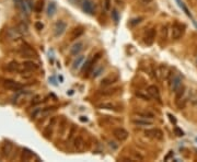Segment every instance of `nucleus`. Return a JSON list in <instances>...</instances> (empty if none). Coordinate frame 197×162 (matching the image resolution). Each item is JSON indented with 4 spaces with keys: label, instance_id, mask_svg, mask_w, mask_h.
Returning a JSON list of instances; mask_svg holds the SVG:
<instances>
[{
    "label": "nucleus",
    "instance_id": "nucleus-1",
    "mask_svg": "<svg viewBox=\"0 0 197 162\" xmlns=\"http://www.w3.org/2000/svg\"><path fill=\"white\" fill-rule=\"evenodd\" d=\"M168 83H169V88H170L171 91L175 92L176 90L179 89L180 87L182 86V78L180 75L177 73H173L171 72V75L168 78Z\"/></svg>",
    "mask_w": 197,
    "mask_h": 162
},
{
    "label": "nucleus",
    "instance_id": "nucleus-2",
    "mask_svg": "<svg viewBox=\"0 0 197 162\" xmlns=\"http://www.w3.org/2000/svg\"><path fill=\"white\" fill-rule=\"evenodd\" d=\"M171 72L172 71L170 70V68L166 65H160L155 69V76H157L158 80L160 81H163V80L168 81V78L171 75Z\"/></svg>",
    "mask_w": 197,
    "mask_h": 162
},
{
    "label": "nucleus",
    "instance_id": "nucleus-3",
    "mask_svg": "<svg viewBox=\"0 0 197 162\" xmlns=\"http://www.w3.org/2000/svg\"><path fill=\"white\" fill-rule=\"evenodd\" d=\"M19 54L22 56V57H25V58H35L37 57V54L31 46H29L27 44H23L20 50H19Z\"/></svg>",
    "mask_w": 197,
    "mask_h": 162
},
{
    "label": "nucleus",
    "instance_id": "nucleus-4",
    "mask_svg": "<svg viewBox=\"0 0 197 162\" xmlns=\"http://www.w3.org/2000/svg\"><path fill=\"white\" fill-rule=\"evenodd\" d=\"M184 31H185V26L180 23H175L173 24L172 30H171V36L173 39H179L184 34Z\"/></svg>",
    "mask_w": 197,
    "mask_h": 162
},
{
    "label": "nucleus",
    "instance_id": "nucleus-5",
    "mask_svg": "<svg viewBox=\"0 0 197 162\" xmlns=\"http://www.w3.org/2000/svg\"><path fill=\"white\" fill-rule=\"evenodd\" d=\"M144 135L149 138L155 139V140H162L163 139V133L159 128H150L144 131Z\"/></svg>",
    "mask_w": 197,
    "mask_h": 162
},
{
    "label": "nucleus",
    "instance_id": "nucleus-6",
    "mask_svg": "<svg viewBox=\"0 0 197 162\" xmlns=\"http://www.w3.org/2000/svg\"><path fill=\"white\" fill-rule=\"evenodd\" d=\"M3 88L7 90H11V91H20V90L23 88V86L14 80L5 79V80L3 81Z\"/></svg>",
    "mask_w": 197,
    "mask_h": 162
},
{
    "label": "nucleus",
    "instance_id": "nucleus-7",
    "mask_svg": "<svg viewBox=\"0 0 197 162\" xmlns=\"http://www.w3.org/2000/svg\"><path fill=\"white\" fill-rule=\"evenodd\" d=\"M66 30H67V24H66V22L63 21V20H59L54 25V30H53L54 31V36L55 37L61 36L65 33Z\"/></svg>",
    "mask_w": 197,
    "mask_h": 162
},
{
    "label": "nucleus",
    "instance_id": "nucleus-8",
    "mask_svg": "<svg viewBox=\"0 0 197 162\" xmlns=\"http://www.w3.org/2000/svg\"><path fill=\"white\" fill-rule=\"evenodd\" d=\"M81 8L83 12H86L87 14H90V16L95 13V5L92 0H82Z\"/></svg>",
    "mask_w": 197,
    "mask_h": 162
},
{
    "label": "nucleus",
    "instance_id": "nucleus-9",
    "mask_svg": "<svg viewBox=\"0 0 197 162\" xmlns=\"http://www.w3.org/2000/svg\"><path fill=\"white\" fill-rule=\"evenodd\" d=\"M113 135L117 140L124 141V140H126L127 137H128V131L122 127H118V128H115L113 131Z\"/></svg>",
    "mask_w": 197,
    "mask_h": 162
},
{
    "label": "nucleus",
    "instance_id": "nucleus-10",
    "mask_svg": "<svg viewBox=\"0 0 197 162\" xmlns=\"http://www.w3.org/2000/svg\"><path fill=\"white\" fill-rule=\"evenodd\" d=\"M13 150V144L11 141L5 140V142L2 144V147H1V153H2L3 158H9L10 157L11 152Z\"/></svg>",
    "mask_w": 197,
    "mask_h": 162
},
{
    "label": "nucleus",
    "instance_id": "nucleus-11",
    "mask_svg": "<svg viewBox=\"0 0 197 162\" xmlns=\"http://www.w3.org/2000/svg\"><path fill=\"white\" fill-rule=\"evenodd\" d=\"M155 39V29L152 28V29H149L144 35V43L148 45V46H151L153 44Z\"/></svg>",
    "mask_w": 197,
    "mask_h": 162
},
{
    "label": "nucleus",
    "instance_id": "nucleus-12",
    "mask_svg": "<svg viewBox=\"0 0 197 162\" xmlns=\"http://www.w3.org/2000/svg\"><path fill=\"white\" fill-rule=\"evenodd\" d=\"M148 93L151 95V98L155 100H157L159 103H162L161 102V95H160V91H159V89H158V87L155 86H149L147 89Z\"/></svg>",
    "mask_w": 197,
    "mask_h": 162
},
{
    "label": "nucleus",
    "instance_id": "nucleus-13",
    "mask_svg": "<svg viewBox=\"0 0 197 162\" xmlns=\"http://www.w3.org/2000/svg\"><path fill=\"white\" fill-rule=\"evenodd\" d=\"M13 2H14L16 8L21 11L22 13H24L25 16H27L30 13V10H29V8H27V6H26L25 0H13Z\"/></svg>",
    "mask_w": 197,
    "mask_h": 162
},
{
    "label": "nucleus",
    "instance_id": "nucleus-14",
    "mask_svg": "<svg viewBox=\"0 0 197 162\" xmlns=\"http://www.w3.org/2000/svg\"><path fill=\"white\" fill-rule=\"evenodd\" d=\"M93 66H94V63H93V60L92 59L87 60V61L83 64V67H82V73H83L84 77L90 76V73L92 72V69H93Z\"/></svg>",
    "mask_w": 197,
    "mask_h": 162
},
{
    "label": "nucleus",
    "instance_id": "nucleus-15",
    "mask_svg": "<svg viewBox=\"0 0 197 162\" xmlns=\"http://www.w3.org/2000/svg\"><path fill=\"white\" fill-rule=\"evenodd\" d=\"M131 123L136 126H140V127H144V126H151L152 125V120H148V118H135V120H131Z\"/></svg>",
    "mask_w": 197,
    "mask_h": 162
},
{
    "label": "nucleus",
    "instance_id": "nucleus-16",
    "mask_svg": "<svg viewBox=\"0 0 197 162\" xmlns=\"http://www.w3.org/2000/svg\"><path fill=\"white\" fill-rule=\"evenodd\" d=\"M84 147H86V142H84L83 138L80 136H77L74 139V148L77 151H83Z\"/></svg>",
    "mask_w": 197,
    "mask_h": 162
},
{
    "label": "nucleus",
    "instance_id": "nucleus-17",
    "mask_svg": "<svg viewBox=\"0 0 197 162\" xmlns=\"http://www.w3.org/2000/svg\"><path fill=\"white\" fill-rule=\"evenodd\" d=\"M83 50V43L82 42H77L76 44L72 45V47L70 48V54L72 56H77L79 55L81 50Z\"/></svg>",
    "mask_w": 197,
    "mask_h": 162
},
{
    "label": "nucleus",
    "instance_id": "nucleus-18",
    "mask_svg": "<svg viewBox=\"0 0 197 162\" xmlns=\"http://www.w3.org/2000/svg\"><path fill=\"white\" fill-rule=\"evenodd\" d=\"M22 66H23L24 70H26V71H33V70H36V69L38 68V65H37L36 63H34V61H31V60L24 61V63L22 64Z\"/></svg>",
    "mask_w": 197,
    "mask_h": 162
},
{
    "label": "nucleus",
    "instance_id": "nucleus-19",
    "mask_svg": "<svg viewBox=\"0 0 197 162\" xmlns=\"http://www.w3.org/2000/svg\"><path fill=\"white\" fill-rule=\"evenodd\" d=\"M118 79L117 76H108L106 78H104L102 81H101V86L102 87H108L111 84H113L114 82H116Z\"/></svg>",
    "mask_w": 197,
    "mask_h": 162
},
{
    "label": "nucleus",
    "instance_id": "nucleus-20",
    "mask_svg": "<svg viewBox=\"0 0 197 162\" xmlns=\"http://www.w3.org/2000/svg\"><path fill=\"white\" fill-rule=\"evenodd\" d=\"M84 32V29L82 26H78V28H75L71 32V35H70V39H79V37L81 36L83 34Z\"/></svg>",
    "mask_w": 197,
    "mask_h": 162
},
{
    "label": "nucleus",
    "instance_id": "nucleus-21",
    "mask_svg": "<svg viewBox=\"0 0 197 162\" xmlns=\"http://www.w3.org/2000/svg\"><path fill=\"white\" fill-rule=\"evenodd\" d=\"M99 109H102V110H110V111H116L118 109V106L116 104L112 102H106V103H101V104L97 105Z\"/></svg>",
    "mask_w": 197,
    "mask_h": 162
},
{
    "label": "nucleus",
    "instance_id": "nucleus-22",
    "mask_svg": "<svg viewBox=\"0 0 197 162\" xmlns=\"http://www.w3.org/2000/svg\"><path fill=\"white\" fill-rule=\"evenodd\" d=\"M7 70L9 72H16V71H20V65L18 64V61L12 60L7 65Z\"/></svg>",
    "mask_w": 197,
    "mask_h": 162
},
{
    "label": "nucleus",
    "instance_id": "nucleus-23",
    "mask_svg": "<svg viewBox=\"0 0 197 162\" xmlns=\"http://www.w3.org/2000/svg\"><path fill=\"white\" fill-rule=\"evenodd\" d=\"M34 157V153L31 151L30 149H26L24 148L23 151H22V154H21V160L22 161H30L32 158Z\"/></svg>",
    "mask_w": 197,
    "mask_h": 162
},
{
    "label": "nucleus",
    "instance_id": "nucleus-24",
    "mask_svg": "<svg viewBox=\"0 0 197 162\" xmlns=\"http://www.w3.org/2000/svg\"><path fill=\"white\" fill-rule=\"evenodd\" d=\"M136 97L139 98V99H141V100H144V101H150V100L152 99L151 95L148 93V91H137Z\"/></svg>",
    "mask_w": 197,
    "mask_h": 162
},
{
    "label": "nucleus",
    "instance_id": "nucleus-25",
    "mask_svg": "<svg viewBox=\"0 0 197 162\" xmlns=\"http://www.w3.org/2000/svg\"><path fill=\"white\" fill-rule=\"evenodd\" d=\"M56 10H57V6L54 1L48 3V7H47V16L48 17H53L54 14L56 13Z\"/></svg>",
    "mask_w": 197,
    "mask_h": 162
},
{
    "label": "nucleus",
    "instance_id": "nucleus-26",
    "mask_svg": "<svg viewBox=\"0 0 197 162\" xmlns=\"http://www.w3.org/2000/svg\"><path fill=\"white\" fill-rule=\"evenodd\" d=\"M83 61H84V56H78L76 58V60L74 61V65H72V69L76 70V69L80 68V66L83 65Z\"/></svg>",
    "mask_w": 197,
    "mask_h": 162
},
{
    "label": "nucleus",
    "instance_id": "nucleus-27",
    "mask_svg": "<svg viewBox=\"0 0 197 162\" xmlns=\"http://www.w3.org/2000/svg\"><path fill=\"white\" fill-rule=\"evenodd\" d=\"M16 29H18V31L20 32V34L21 35H25L29 33V28H27V25H26L24 22H21V23L19 24V25L16 26Z\"/></svg>",
    "mask_w": 197,
    "mask_h": 162
},
{
    "label": "nucleus",
    "instance_id": "nucleus-28",
    "mask_svg": "<svg viewBox=\"0 0 197 162\" xmlns=\"http://www.w3.org/2000/svg\"><path fill=\"white\" fill-rule=\"evenodd\" d=\"M184 93H185V87L181 86L179 89L175 91V101H176V102H177V101H180V100H182Z\"/></svg>",
    "mask_w": 197,
    "mask_h": 162
},
{
    "label": "nucleus",
    "instance_id": "nucleus-29",
    "mask_svg": "<svg viewBox=\"0 0 197 162\" xmlns=\"http://www.w3.org/2000/svg\"><path fill=\"white\" fill-rule=\"evenodd\" d=\"M44 9V0H37L34 6V10L36 13H41Z\"/></svg>",
    "mask_w": 197,
    "mask_h": 162
},
{
    "label": "nucleus",
    "instance_id": "nucleus-30",
    "mask_svg": "<svg viewBox=\"0 0 197 162\" xmlns=\"http://www.w3.org/2000/svg\"><path fill=\"white\" fill-rule=\"evenodd\" d=\"M53 128H54V127H52V126H49V125L45 127L44 131H43V135H44V137L46 139H49L50 137H52V135H53Z\"/></svg>",
    "mask_w": 197,
    "mask_h": 162
},
{
    "label": "nucleus",
    "instance_id": "nucleus-31",
    "mask_svg": "<svg viewBox=\"0 0 197 162\" xmlns=\"http://www.w3.org/2000/svg\"><path fill=\"white\" fill-rule=\"evenodd\" d=\"M136 114L139 116V117L148 118V120H152V118L155 117V115H153L152 113H150V112H137Z\"/></svg>",
    "mask_w": 197,
    "mask_h": 162
},
{
    "label": "nucleus",
    "instance_id": "nucleus-32",
    "mask_svg": "<svg viewBox=\"0 0 197 162\" xmlns=\"http://www.w3.org/2000/svg\"><path fill=\"white\" fill-rule=\"evenodd\" d=\"M56 110L55 106H52V107H46V109H43L42 110V113H41V116H47L48 114H50L52 112Z\"/></svg>",
    "mask_w": 197,
    "mask_h": 162
},
{
    "label": "nucleus",
    "instance_id": "nucleus-33",
    "mask_svg": "<svg viewBox=\"0 0 197 162\" xmlns=\"http://www.w3.org/2000/svg\"><path fill=\"white\" fill-rule=\"evenodd\" d=\"M174 134H175L177 137H183L184 136V131H182L180 127H177V126H175V127H174Z\"/></svg>",
    "mask_w": 197,
    "mask_h": 162
},
{
    "label": "nucleus",
    "instance_id": "nucleus-34",
    "mask_svg": "<svg viewBox=\"0 0 197 162\" xmlns=\"http://www.w3.org/2000/svg\"><path fill=\"white\" fill-rule=\"evenodd\" d=\"M111 3H112V0H103V7L106 11L111 10Z\"/></svg>",
    "mask_w": 197,
    "mask_h": 162
},
{
    "label": "nucleus",
    "instance_id": "nucleus-35",
    "mask_svg": "<svg viewBox=\"0 0 197 162\" xmlns=\"http://www.w3.org/2000/svg\"><path fill=\"white\" fill-rule=\"evenodd\" d=\"M41 102H42V97H41V95H35V97L33 98V100H32V104L33 105H36Z\"/></svg>",
    "mask_w": 197,
    "mask_h": 162
},
{
    "label": "nucleus",
    "instance_id": "nucleus-36",
    "mask_svg": "<svg viewBox=\"0 0 197 162\" xmlns=\"http://www.w3.org/2000/svg\"><path fill=\"white\" fill-rule=\"evenodd\" d=\"M42 110L43 109H36V110H34V112L32 113V120H35V118L37 117V115H39L41 113H42Z\"/></svg>",
    "mask_w": 197,
    "mask_h": 162
},
{
    "label": "nucleus",
    "instance_id": "nucleus-37",
    "mask_svg": "<svg viewBox=\"0 0 197 162\" xmlns=\"http://www.w3.org/2000/svg\"><path fill=\"white\" fill-rule=\"evenodd\" d=\"M112 17H113V20L117 23L118 20H119V17H118V12L116 10H112Z\"/></svg>",
    "mask_w": 197,
    "mask_h": 162
},
{
    "label": "nucleus",
    "instance_id": "nucleus-38",
    "mask_svg": "<svg viewBox=\"0 0 197 162\" xmlns=\"http://www.w3.org/2000/svg\"><path fill=\"white\" fill-rule=\"evenodd\" d=\"M162 31H161V37L162 39H166V32H168V26L166 25H164V26H162Z\"/></svg>",
    "mask_w": 197,
    "mask_h": 162
},
{
    "label": "nucleus",
    "instance_id": "nucleus-39",
    "mask_svg": "<svg viewBox=\"0 0 197 162\" xmlns=\"http://www.w3.org/2000/svg\"><path fill=\"white\" fill-rule=\"evenodd\" d=\"M142 20H144V19H142V18L133 19V20H131V21H130V24H131V25H136L137 23H140V22H141Z\"/></svg>",
    "mask_w": 197,
    "mask_h": 162
},
{
    "label": "nucleus",
    "instance_id": "nucleus-40",
    "mask_svg": "<svg viewBox=\"0 0 197 162\" xmlns=\"http://www.w3.org/2000/svg\"><path fill=\"white\" fill-rule=\"evenodd\" d=\"M75 133H76V126H72V127H71V129H70V133H69L68 138L69 139L72 138V137H74V135H75Z\"/></svg>",
    "mask_w": 197,
    "mask_h": 162
},
{
    "label": "nucleus",
    "instance_id": "nucleus-41",
    "mask_svg": "<svg viewBox=\"0 0 197 162\" xmlns=\"http://www.w3.org/2000/svg\"><path fill=\"white\" fill-rule=\"evenodd\" d=\"M35 28H36V30L41 31V30L44 28V25H43V23H41V22H36V23H35Z\"/></svg>",
    "mask_w": 197,
    "mask_h": 162
},
{
    "label": "nucleus",
    "instance_id": "nucleus-42",
    "mask_svg": "<svg viewBox=\"0 0 197 162\" xmlns=\"http://www.w3.org/2000/svg\"><path fill=\"white\" fill-rule=\"evenodd\" d=\"M26 2V6H27V8H29V10L31 11L32 9H33V5H32V0H25Z\"/></svg>",
    "mask_w": 197,
    "mask_h": 162
},
{
    "label": "nucleus",
    "instance_id": "nucleus-43",
    "mask_svg": "<svg viewBox=\"0 0 197 162\" xmlns=\"http://www.w3.org/2000/svg\"><path fill=\"white\" fill-rule=\"evenodd\" d=\"M68 1L72 5H80L82 2V0H68Z\"/></svg>",
    "mask_w": 197,
    "mask_h": 162
},
{
    "label": "nucleus",
    "instance_id": "nucleus-44",
    "mask_svg": "<svg viewBox=\"0 0 197 162\" xmlns=\"http://www.w3.org/2000/svg\"><path fill=\"white\" fill-rule=\"evenodd\" d=\"M168 116H169V118H170V120L172 122V123H174V124L176 123V118L174 117V116L172 115V114H168Z\"/></svg>",
    "mask_w": 197,
    "mask_h": 162
},
{
    "label": "nucleus",
    "instance_id": "nucleus-45",
    "mask_svg": "<svg viewBox=\"0 0 197 162\" xmlns=\"http://www.w3.org/2000/svg\"><path fill=\"white\" fill-rule=\"evenodd\" d=\"M139 1L142 3V5H149V3L152 2L153 0H139Z\"/></svg>",
    "mask_w": 197,
    "mask_h": 162
},
{
    "label": "nucleus",
    "instance_id": "nucleus-46",
    "mask_svg": "<svg viewBox=\"0 0 197 162\" xmlns=\"http://www.w3.org/2000/svg\"><path fill=\"white\" fill-rule=\"evenodd\" d=\"M79 120H80V122H82V123H87V122H88V117H87V116H80Z\"/></svg>",
    "mask_w": 197,
    "mask_h": 162
},
{
    "label": "nucleus",
    "instance_id": "nucleus-47",
    "mask_svg": "<svg viewBox=\"0 0 197 162\" xmlns=\"http://www.w3.org/2000/svg\"><path fill=\"white\" fill-rule=\"evenodd\" d=\"M102 70H103V68H100V69H99V70L97 71V72L93 73V77H97V76H99V75H100V73H101V71H102Z\"/></svg>",
    "mask_w": 197,
    "mask_h": 162
},
{
    "label": "nucleus",
    "instance_id": "nucleus-48",
    "mask_svg": "<svg viewBox=\"0 0 197 162\" xmlns=\"http://www.w3.org/2000/svg\"><path fill=\"white\" fill-rule=\"evenodd\" d=\"M192 100H193V102H194V103H196V102H197V91H196V94H195L194 97H193V99H192Z\"/></svg>",
    "mask_w": 197,
    "mask_h": 162
},
{
    "label": "nucleus",
    "instance_id": "nucleus-49",
    "mask_svg": "<svg viewBox=\"0 0 197 162\" xmlns=\"http://www.w3.org/2000/svg\"><path fill=\"white\" fill-rule=\"evenodd\" d=\"M172 154H173V152H172V151H170V153H169V154H168V156H166V158H164V160H166H166H168V159H169V158H170V157H171V156H172Z\"/></svg>",
    "mask_w": 197,
    "mask_h": 162
}]
</instances>
